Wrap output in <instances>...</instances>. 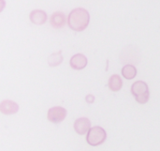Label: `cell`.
<instances>
[{
  "label": "cell",
  "mask_w": 160,
  "mask_h": 151,
  "mask_svg": "<svg viewBox=\"0 0 160 151\" xmlns=\"http://www.w3.org/2000/svg\"><path fill=\"white\" fill-rule=\"evenodd\" d=\"M122 75L126 79L131 80V79L136 77V75H137V69L133 65H126L122 69Z\"/></svg>",
  "instance_id": "obj_11"
},
{
  "label": "cell",
  "mask_w": 160,
  "mask_h": 151,
  "mask_svg": "<svg viewBox=\"0 0 160 151\" xmlns=\"http://www.w3.org/2000/svg\"><path fill=\"white\" fill-rule=\"evenodd\" d=\"M19 111V105L17 102L10 101V100H5L0 103V112L4 115H13L16 114Z\"/></svg>",
  "instance_id": "obj_8"
},
{
  "label": "cell",
  "mask_w": 160,
  "mask_h": 151,
  "mask_svg": "<svg viewBox=\"0 0 160 151\" xmlns=\"http://www.w3.org/2000/svg\"><path fill=\"white\" fill-rule=\"evenodd\" d=\"M62 62H63V55L61 51L57 53H53L48 57V64L50 67H56L60 65Z\"/></svg>",
  "instance_id": "obj_12"
},
{
  "label": "cell",
  "mask_w": 160,
  "mask_h": 151,
  "mask_svg": "<svg viewBox=\"0 0 160 151\" xmlns=\"http://www.w3.org/2000/svg\"><path fill=\"white\" fill-rule=\"evenodd\" d=\"M67 117V110L61 106H54L50 108L47 114V118L50 122L54 124L62 122Z\"/></svg>",
  "instance_id": "obj_4"
},
{
  "label": "cell",
  "mask_w": 160,
  "mask_h": 151,
  "mask_svg": "<svg viewBox=\"0 0 160 151\" xmlns=\"http://www.w3.org/2000/svg\"><path fill=\"white\" fill-rule=\"evenodd\" d=\"M87 63H88L87 58L83 54H76V55H74L70 58V61H69L70 67L72 69H74V70H77L84 69L87 66Z\"/></svg>",
  "instance_id": "obj_7"
},
{
  "label": "cell",
  "mask_w": 160,
  "mask_h": 151,
  "mask_svg": "<svg viewBox=\"0 0 160 151\" xmlns=\"http://www.w3.org/2000/svg\"><path fill=\"white\" fill-rule=\"evenodd\" d=\"M106 138H107V133L105 130L99 126H96L89 130L86 136V141L90 146L97 147L103 144Z\"/></svg>",
  "instance_id": "obj_3"
},
{
  "label": "cell",
  "mask_w": 160,
  "mask_h": 151,
  "mask_svg": "<svg viewBox=\"0 0 160 151\" xmlns=\"http://www.w3.org/2000/svg\"><path fill=\"white\" fill-rule=\"evenodd\" d=\"M51 25L55 29H61L67 24V17L62 11H55L51 15L50 18Z\"/></svg>",
  "instance_id": "obj_5"
},
{
  "label": "cell",
  "mask_w": 160,
  "mask_h": 151,
  "mask_svg": "<svg viewBox=\"0 0 160 151\" xmlns=\"http://www.w3.org/2000/svg\"><path fill=\"white\" fill-rule=\"evenodd\" d=\"M91 122L86 117H81L74 122V131L79 135H84L91 129Z\"/></svg>",
  "instance_id": "obj_6"
},
{
  "label": "cell",
  "mask_w": 160,
  "mask_h": 151,
  "mask_svg": "<svg viewBox=\"0 0 160 151\" xmlns=\"http://www.w3.org/2000/svg\"><path fill=\"white\" fill-rule=\"evenodd\" d=\"M90 23V15L87 9L77 8L72 9L68 17V24L73 31L82 32L85 30Z\"/></svg>",
  "instance_id": "obj_1"
},
{
  "label": "cell",
  "mask_w": 160,
  "mask_h": 151,
  "mask_svg": "<svg viewBox=\"0 0 160 151\" xmlns=\"http://www.w3.org/2000/svg\"><path fill=\"white\" fill-rule=\"evenodd\" d=\"M109 88L113 91V92H117L119 91L122 86H123V81L121 79V77L118 74H113L110 77L109 79V83H108Z\"/></svg>",
  "instance_id": "obj_10"
},
{
  "label": "cell",
  "mask_w": 160,
  "mask_h": 151,
  "mask_svg": "<svg viewBox=\"0 0 160 151\" xmlns=\"http://www.w3.org/2000/svg\"><path fill=\"white\" fill-rule=\"evenodd\" d=\"M131 93L140 104H145L149 101L150 91L147 84L142 81H137L131 86Z\"/></svg>",
  "instance_id": "obj_2"
},
{
  "label": "cell",
  "mask_w": 160,
  "mask_h": 151,
  "mask_svg": "<svg viewBox=\"0 0 160 151\" xmlns=\"http://www.w3.org/2000/svg\"><path fill=\"white\" fill-rule=\"evenodd\" d=\"M29 19L32 23L41 25L47 21V13L42 9H33L29 14Z\"/></svg>",
  "instance_id": "obj_9"
},
{
  "label": "cell",
  "mask_w": 160,
  "mask_h": 151,
  "mask_svg": "<svg viewBox=\"0 0 160 151\" xmlns=\"http://www.w3.org/2000/svg\"><path fill=\"white\" fill-rule=\"evenodd\" d=\"M85 101L88 102V103H93L95 102V97L93 95H87L86 98H85Z\"/></svg>",
  "instance_id": "obj_13"
}]
</instances>
